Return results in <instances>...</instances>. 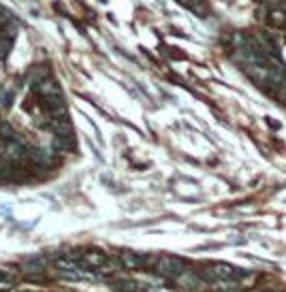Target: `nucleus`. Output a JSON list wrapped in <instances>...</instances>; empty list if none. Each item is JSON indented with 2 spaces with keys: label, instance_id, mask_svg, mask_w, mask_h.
<instances>
[{
  "label": "nucleus",
  "instance_id": "1",
  "mask_svg": "<svg viewBox=\"0 0 286 292\" xmlns=\"http://www.w3.org/2000/svg\"><path fill=\"white\" fill-rule=\"evenodd\" d=\"M156 271L166 277H177L180 273H184V260L173 256H162L156 260Z\"/></svg>",
  "mask_w": 286,
  "mask_h": 292
},
{
  "label": "nucleus",
  "instance_id": "2",
  "mask_svg": "<svg viewBox=\"0 0 286 292\" xmlns=\"http://www.w3.org/2000/svg\"><path fill=\"white\" fill-rule=\"evenodd\" d=\"M177 3H180L182 7H186V9H190L193 13L201 15V17H205L209 13V7H207L205 0H177Z\"/></svg>",
  "mask_w": 286,
  "mask_h": 292
},
{
  "label": "nucleus",
  "instance_id": "3",
  "mask_svg": "<svg viewBox=\"0 0 286 292\" xmlns=\"http://www.w3.org/2000/svg\"><path fill=\"white\" fill-rule=\"evenodd\" d=\"M267 19H269L271 26L284 28V26H286V11H284V9H269Z\"/></svg>",
  "mask_w": 286,
  "mask_h": 292
},
{
  "label": "nucleus",
  "instance_id": "4",
  "mask_svg": "<svg viewBox=\"0 0 286 292\" xmlns=\"http://www.w3.org/2000/svg\"><path fill=\"white\" fill-rule=\"evenodd\" d=\"M15 99V90L11 88H0V107H9Z\"/></svg>",
  "mask_w": 286,
  "mask_h": 292
},
{
  "label": "nucleus",
  "instance_id": "5",
  "mask_svg": "<svg viewBox=\"0 0 286 292\" xmlns=\"http://www.w3.org/2000/svg\"><path fill=\"white\" fill-rule=\"evenodd\" d=\"M9 50H11V41H0V58H7L9 56Z\"/></svg>",
  "mask_w": 286,
  "mask_h": 292
}]
</instances>
